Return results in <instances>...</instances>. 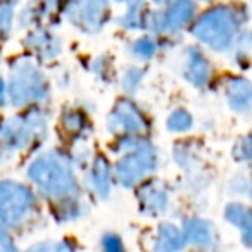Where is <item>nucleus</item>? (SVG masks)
I'll list each match as a JSON object with an SVG mask.
<instances>
[{
  "label": "nucleus",
  "mask_w": 252,
  "mask_h": 252,
  "mask_svg": "<svg viewBox=\"0 0 252 252\" xmlns=\"http://www.w3.org/2000/svg\"><path fill=\"white\" fill-rule=\"evenodd\" d=\"M28 176L43 192L56 199H69L78 193V183L71 164L61 152H47L35 159L28 168Z\"/></svg>",
  "instance_id": "1"
},
{
  "label": "nucleus",
  "mask_w": 252,
  "mask_h": 252,
  "mask_svg": "<svg viewBox=\"0 0 252 252\" xmlns=\"http://www.w3.org/2000/svg\"><path fill=\"white\" fill-rule=\"evenodd\" d=\"M240 14L233 7L218 5L204 12L192 26V35L216 52L230 49L240 30Z\"/></svg>",
  "instance_id": "2"
},
{
  "label": "nucleus",
  "mask_w": 252,
  "mask_h": 252,
  "mask_svg": "<svg viewBox=\"0 0 252 252\" xmlns=\"http://www.w3.org/2000/svg\"><path fill=\"white\" fill-rule=\"evenodd\" d=\"M119 149L125 152L116 164V178L125 187H133L158 166V152L142 137H123Z\"/></svg>",
  "instance_id": "3"
},
{
  "label": "nucleus",
  "mask_w": 252,
  "mask_h": 252,
  "mask_svg": "<svg viewBox=\"0 0 252 252\" xmlns=\"http://www.w3.org/2000/svg\"><path fill=\"white\" fill-rule=\"evenodd\" d=\"M7 97L14 107L45 100L49 97V83L45 74L30 61L23 59L14 63L9 71Z\"/></svg>",
  "instance_id": "4"
},
{
  "label": "nucleus",
  "mask_w": 252,
  "mask_h": 252,
  "mask_svg": "<svg viewBox=\"0 0 252 252\" xmlns=\"http://www.w3.org/2000/svg\"><path fill=\"white\" fill-rule=\"evenodd\" d=\"M43 131H45V118L42 112L32 109L0 125V147L5 152L21 151L35 140V135Z\"/></svg>",
  "instance_id": "5"
},
{
  "label": "nucleus",
  "mask_w": 252,
  "mask_h": 252,
  "mask_svg": "<svg viewBox=\"0 0 252 252\" xmlns=\"http://www.w3.org/2000/svg\"><path fill=\"white\" fill-rule=\"evenodd\" d=\"M66 14L78 30L97 33L111 19V5L109 0H71Z\"/></svg>",
  "instance_id": "6"
},
{
  "label": "nucleus",
  "mask_w": 252,
  "mask_h": 252,
  "mask_svg": "<svg viewBox=\"0 0 252 252\" xmlns=\"http://www.w3.org/2000/svg\"><path fill=\"white\" fill-rule=\"evenodd\" d=\"M162 5V11L156 12L149 19V25L158 33H173L187 26L195 16L193 0H154Z\"/></svg>",
  "instance_id": "7"
},
{
  "label": "nucleus",
  "mask_w": 252,
  "mask_h": 252,
  "mask_svg": "<svg viewBox=\"0 0 252 252\" xmlns=\"http://www.w3.org/2000/svg\"><path fill=\"white\" fill-rule=\"evenodd\" d=\"M107 130L114 135L125 133V137H142L149 131V121L135 102L121 98L109 114Z\"/></svg>",
  "instance_id": "8"
},
{
  "label": "nucleus",
  "mask_w": 252,
  "mask_h": 252,
  "mask_svg": "<svg viewBox=\"0 0 252 252\" xmlns=\"http://www.w3.org/2000/svg\"><path fill=\"white\" fill-rule=\"evenodd\" d=\"M33 206V193L18 182H0V220L5 223H18L30 213Z\"/></svg>",
  "instance_id": "9"
},
{
  "label": "nucleus",
  "mask_w": 252,
  "mask_h": 252,
  "mask_svg": "<svg viewBox=\"0 0 252 252\" xmlns=\"http://www.w3.org/2000/svg\"><path fill=\"white\" fill-rule=\"evenodd\" d=\"M224 97L231 111L252 112V83L245 78H230L224 85Z\"/></svg>",
  "instance_id": "10"
},
{
  "label": "nucleus",
  "mask_w": 252,
  "mask_h": 252,
  "mask_svg": "<svg viewBox=\"0 0 252 252\" xmlns=\"http://www.w3.org/2000/svg\"><path fill=\"white\" fill-rule=\"evenodd\" d=\"M183 76L193 87H206L211 78V64L200 50L189 49L183 66Z\"/></svg>",
  "instance_id": "11"
},
{
  "label": "nucleus",
  "mask_w": 252,
  "mask_h": 252,
  "mask_svg": "<svg viewBox=\"0 0 252 252\" xmlns=\"http://www.w3.org/2000/svg\"><path fill=\"white\" fill-rule=\"evenodd\" d=\"M92 185H94L95 192L100 197H107L111 192V166H109L107 159L102 154H97L92 164Z\"/></svg>",
  "instance_id": "12"
},
{
  "label": "nucleus",
  "mask_w": 252,
  "mask_h": 252,
  "mask_svg": "<svg viewBox=\"0 0 252 252\" xmlns=\"http://www.w3.org/2000/svg\"><path fill=\"white\" fill-rule=\"evenodd\" d=\"M28 43L33 50L38 52V56L45 57V59H52V57L59 56L61 52V42L56 36L49 35L47 32H35L28 36Z\"/></svg>",
  "instance_id": "13"
},
{
  "label": "nucleus",
  "mask_w": 252,
  "mask_h": 252,
  "mask_svg": "<svg viewBox=\"0 0 252 252\" xmlns=\"http://www.w3.org/2000/svg\"><path fill=\"white\" fill-rule=\"evenodd\" d=\"M140 199L142 204L147 206L151 211H161L166 207V192L159 189L158 183H151L145 189H142Z\"/></svg>",
  "instance_id": "14"
},
{
  "label": "nucleus",
  "mask_w": 252,
  "mask_h": 252,
  "mask_svg": "<svg viewBox=\"0 0 252 252\" xmlns=\"http://www.w3.org/2000/svg\"><path fill=\"white\" fill-rule=\"evenodd\" d=\"M166 126H168V130L173 131V133H185V131H189L193 126V118L185 109H175L168 116Z\"/></svg>",
  "instance_id": "15"
},
{
  "label": "nucleus",
  "mask_w": 252,
  "mask_h": 252,
  "mask_svg": "<svg viewBox=\"0 0 252 252\" xmlns=\"http://www.w3.org/2000/svg\"><path fill=\"white\" fill-rule=\"evenodd\" d=\"M156 52H158V43L151 36H144V38L135 40L133 45H131V54L135 57H138V59H144V61L152 59L156 56Z\"/></svg>",
  "instance_id": "16"
},
{
  "label": "nucleus",
  "mask_w": 252,
  "mask_h": 252,
  "mask_svg": "<svg viewBox=\"0 0 252 252\" xmlns=\"http://www.w3.org/2000/svg\"><path fill=\"white\" fill-rule=\"evenodd\" d=\"M63 126L66 128V131H69V133L83 135L85 128H88V121H87V118H85L83 112L71 111V112H66V114H64Z\"/></svg>",
  "instance_id": "17"
},
{
  "label": "nucleus",
  "mask_w": 252,
  "mask_h": 252,
  "mask_svg": "<svg viewBox=\"0 0 252 252\" xmlns=\"http://www.w3.org/2000/svg\"><path fill=\"white\" fill-rule=\"evenodd\" d=\"M56 0H33L28 9H25V18L28 16L30 21H38L45 18L50 12V7L54 5Z\"/></svg>",
  "instance_id": "18"
},
{
  "label": "nucleus",
  "mask_w": 252,
  "mask_h": 252,
  "mask_svg": "<svg viewBox=\"0 0 252 252\" xmlns=\"http://www.w3.org/2000/svg\"><path fill=\"white\" fill-rule=\"evenodd\" d=\"M187 231H189V237L192 238L193 242H202L206 244L211 238V230L207 226V223L204 221H190L187 224Z\"/></svg>",
  "instance_id": "19"
},
{
  "label": "nucleus",
  "mask_w": 252,
  "mask_h": 252,
  "mask_svg": "<svg viewBox=\"0 0 252 252\" xmlns=\"http://www.w3.org/2000/svg\"><path fill=\"white\" fill-rule=\"evenodd\" d=\"M145 76V69H140V67H130L126 71L125 76H123V88H125L128 94H133L138 88L140 81L144 80Z\"/></svg>",
  "instance_id": "20"
},
{
  "label": "nucleus",
  "mask_w": 252,
  "mask_h": 252,
  "mask_svg": "<svg viewBox=\"0 0 252 252\" xmlns=\"http://www.w3.org/2000/svg\"><path fill=\"white\" fill-rule=\"evenodd\" d=\"M233 158L237 161H252V133L251 135H245L244 138L237 142L233 149Z\"/></svg>",
  "instance_id": "21"
},
{
  "label": "nucleus",
  "mask_w": 252,
  "mask_h": 252,
  "mask_svg": "<svg viewBox=\"0 0 252 252\" xmlns=\"http://www.w3.org/2000/svg\"><path fill=\"white\" fill-rule=\"evenodd\" d=\"M247 213L249 211L245 209L242 204H230V206L226 207L224 216H226V220L230 221V223L237 224V226H242L244 221H245V218H247Z\"/></svg>",
  "instance_id": "22"
},
{
  "label": "nucleus",
  "mask_w": 252,
  "mask_h": 252,
  "mask_svg": "<svg viewBox=\"0 0 252 252\" xmlns=\"http://www.w3.org/2000/svg\"><path fill=\"white\" fill-rule=\"evenodd\" d=\"M12 18H14V11H12V5H2L0 7V36L9 35L12 26Z\"/></svg>",
  "instance_id": "23"
},
{
  "label": "nucleus",
  "mask_w": 252,
  "mask_h": 252,
  "mask_svg": "<svg viewBox=\"0 0 252 252\" xmlns=\"http://www.w3.org/2000/svg\"><path fill=\"white\" fill-rule=\"evenodd\" d=\"M242 231H244V242L247 245H252V209L247 213L244 224H242Z\"/></svg>",
  "instance_id": "24"
},
{
  "label": "nucleus",
  "mask_w": 252,
  "mask_h": 252,
  "mask_svg": "<svg viewBox=\"0 0 252 252\" xmlns=\"http://www.w3.org/2000/svg\"><path fill=\"white\" fill-rule=\"evenodd\" d=\"M5 95H7V85L4 83V80H2V76H0V105H4Z\"/></svg>",
  "instance_id": "25"
},
{
  "label": "nucleus",
  "mask_w": 252,
  "mask_h": 252,
  "mask_svg": "<svg viewBox=\"0 0 252 252\" xmlns=\"http://www.w3.org/2000/svg\"><path fill=\"white\" fill-rule=\"evenodd\" d=\"M118 2H125V4H128V5H133V4H137V2H142V0H118Z\"/></svg>",
  "instance_id": "26"
},
{
  "label": "nucleus",
  "mask_w": 252,
  "mask_h": 252,
  "mask_svg": "<svg viewBox=\"0 0 252 252\" xmlns=\"http://www.w3.org/2000/svg\"><path fill=\"white\" fill-rule=\"evenodd\" d=\"M251 197H252V185H251Z\"/></svg>",
  "instance_id": "27"
}]
</instances>
